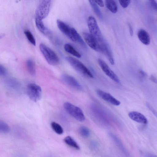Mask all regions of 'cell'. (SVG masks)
Returning <instances> with one entry per match:
<instances>
[{"label":"cell","instance_id":"obj_1","mask_svg":"<svg viewBox=\"0 0 157 157\" xmlns=\"http://www.w3.org/2000/svg\"><path fill=\"white\" fill-rule=\"evenodd\" d=\"M66 60L77 71L85 76L89 78L93 77L90 71L81 61L72 57H67Z\"/></svg>","mask_w":157,"mask_h":157},{"label":"cell","instance_id":"obj_2","mask_svg":"<svg viewBox=\"0 0 157 157\" xmlns=\"http://www.w3.org/2000/svg\"><path fill=\"white\" fill-rule=\"evenodd\" d=\"M87 23L90 33L97 39L99 43H102L105 41L102 35L96 20L94 17L89 16L87 19Z\"/></svg>","mask_w":157,"mask_h":157},{"label":"cell","instance_id":"obj_3","mask_svg":"<svg viewBox=\"0 0 157 157\" xmlns=\"http://www.w3.org/2000/svg\"><path fill=\"white\" fill-rule=\"evenodd\" d=\"M39 47L40 51L49 64L56 65L59 63V59L54 52L43 43L40 44Z\"/></svg>","mask_w":157,"mask_h":157},{"label":"cell","instance_id":"obj_4","mask_svg":"<svg viewBox=\"0 0 157 157\" xmlns=\"http://www.w3.org/2000/svg\"><path fill=\"white\" fill-rule=\"evenodd\" d=\"M63 107L68 113L77 121L82 122L85 120L83 113L78 107L68 102L64 103Z\"/></svg>","mask_w":157,"mask_h":157},{"label":"cell","instance_id":"obj_5","mask_svg":"<svg viewBox=\"0 0 157 157\" xmlns=\"http://www.w3.org/2000/svg\"><path fill=\"white\" fill-rule=\"evenodd\" d=\"M52 0H42L36 10V17L42 20L49 12Z\"/></svg>","mask_w":157,"mask_h":157},{"label":"cell","instance_id":"obj_6","mask_svg":"<svg viewBox=\"0 0 157 157\" xmlns=\"http://www.w3.org/2000/svg\"><path fill=\"white\" fill-rule=\"evenodd\" d=\"M27 95L29 98L34 102H36L40 98L41 89L38 85L35 83H31L27 86Z\"/></svg>","mask_w":157,"mask_h":157},{"label":"cell","instance_id":"obj_7","mask_svg":"<svg viewBox=\"0 0 157 157\" xmlns=\"http://www.w3.org/2000/svg\"><path fill=\"white\" fill-rule=\"evenodd\" d=\"M82 35L85 41L90 47L95 51L101 53L100 45L93 35L90 33L83 32Z\"/></svg>","mask_w":157,"mask_h":157},{"label":"cell","instance_id":"obj_8","mask_svg":"<svg viewBox=\"0 0 157 157\" xmlns=\"http://www.w3.org/2000/svg\"><path fill=\"white\" fill-rule=\"evenodd\" d=\"M98 63L104 72L109 78L118 84H120L118 77L110 68L106 63L103 60L99 59Z\"/></svg>","mask_w":157,"mask_h":157},{"label":"cell","instance_id":"obj_9","mask_svg":"<svg viewBox=\"0 0 157 157\" xmlns=\"http://www.w3.org/2000/svg\"><path fill=\"white\" fill-rule=\"evenodd\" d=\"M57 24L60 31L72 40L75 29L71 27L59 19L57 20Z\"/></svg>","mask_w":157,"mask_h":157},{"label":"cell","instance_id":"obj_10","mask_svg":"<svg viewBox=\"0 0 157 157\" xmlns=\"http://www.w3.org/2000/svg\"><path fill=\"white\" fill-rule=\"evenodd\" d=\"M96 92L97 94L101 98L110 103L116 106L120 104V102L110 94L100 89L97 90Z\"/></svg>","mask_w":157,"mask_h":157},{"label":"cell","instance_id":"obj_11","mask_svg":"<svg viewBox=\"0 0 157 157\" xmlns=\"http://www.w3.org/2000/svg\"><path fill=\"white\" fill-rule=\"evenodd\" d=\"M61 79L65 83L79 90L81 89V86L78 81L70 75H63L61 76Z\"/></svg>","mask_w":157,"mask_h":157},{"label":"cell","instance_id":"obj_12","mask_svg":"<svg viewBox=\"0 0 157 157\" xmlns=\"http://www.w3.org/2000/svg\"><path fill=\"white\" fill-rule=\"evenodd\" d=\"M128 115L130 119L137 122L144 124L147 123L146 117L140 113L132 111L129 113Z\"/></svg>","mask_w":157,"mask_h":157},{"label":"cell","instance_id":"obj_13","mask_svg":"<svg viewBox=\"0 0 157 157\" xmlns=\"http://www.w3.org/2000/svg\"><path fill=\"white\" fill-rule=\"evenodd\" d=\"M137 36L139 40L144 44L148 45L150 44V36L148 33L144 29H139L137 33Z\"/></svg>","mask_w":157,"mask_h":157},{"label":"cell","instance_id":"obj_14","mask_svg":"<svg viewBox=\"0 0 157 157\" xmlns=\"http://www.w3.org/2000/svg\"><path fill=\"white\" fill-rule=\"evenodd\" d=\"M35 23L37 28L41 33L46 35L50 33V31L44 25L42 20L36 17Z\"/></svg>","mask_w":157,"mask_h":157},{"label":"cell","instance_id":"obj_15","mask_svg":"<svg viewBox=\"0 0 157 157\" xmlns=\"http://www.w3.org/2000/svg\"><path fill=\"white\" fill-rule=\"evenodd\" d=\"M106 8L112 13H115L118 10L117 5L114 0H105Z\"/></svg>","mask_w":157,"mask_h":157},{"label":"cell","instance_id":"obj_16","mask_svg":"<svg viewBox=\"0 0 157 157\" xmlns=\"http://www.w3.org/2000/svg\"><path fill=\"white\" fill-rule=\"evenodd\" d=\"M64 48L66 52L78 58L81 57L80 54L70 44H66L64 45Z\"/></svg>","mask_w":157,"mask_h":157},{"label":"cell","instance_id":"obj_17","mask_svg":"<svg viewBox=\"0 0 157 157\" xmlns=\"http://www.w3.org/2000/svg\"><path fill=\"white\" fill-rule=\"evenodd\" d=\"M109 135L111 138L113 139V140L115 142V143L121 149L123 152L126 155H128L129 154L128 152L125 148L122 142L115 135L112 133H109Z\"/></svg>","mask_w":157,"mask_h":157},{"label":"cell","instance_id":"obj_18","mask_svg":"<svg viewBox=\"0 0 157 157\" xmlns=\"http://www.w3.org/2000/svg\"><path fill=\"white\" fill-rule=\"evenodd\" d=\"M27 70L30 75L34 76L36 74V67L34 62L31 59H29L26 62Z\"/></svg>","mask_w":157,"mask_h":157},{"label":"cell","instance_id":"obj_19","mask_svg":"<svg viewBox=\"0 0 157 157\" xmlns=\"http://www.w3.org/2000/svg\"><path fill=\"white\" fill-rule=\"evenodd\" d=\"M64 141L65 143L69 146L77 150H79L80 147L75 140L71 136H67L66 137Z\"/></svg>","mask_w":157,"mask_h":157},{"label":"cell","instance_id":"obj_20","mask_svg":"<svg viewBox=\"0 0 157 157\" xmlns=\"http://www.w3.org/2000/svg\"><path fill=\"white\" fill-rule=\"evenodd\" d=\"M88 1L94 12L97 16L98 17L101 18L102 17V14L98 5L93 0H88Z\"/></svg>","mask_w":157,"mask_h":157},{"label":"cell","instance_id":"obj_21","mask_svg":"<svg viewBox=\"0 0 157 157\" xmlns=\"http://www.w3.org/2000/svg\"><path fill=\"white\" fill-rule=\"evenodd\" d=\"M51 126L54 131L57 134L61 135L63 133V130L62 127L58 123L52 122L51 123Z\"/></svg>","mask_w":157,"mask_h":157},{"label":"cell","instance_id":"obj_22","mask_svg":"<svg viewBox=\"0 0 157 157\" xmlns=\"http://www.w3.org/2000/svg\"><path fill=\"white\" fill-rule=\"evenodd\" d=\"M10 131V128L9 125L3 121H0V132H1L6 133Z\"/></svg>","mask_w":157,"mask_h":157},{"label":"cell","instance_id":"obj_23","mask_svg":"<svg viewBox=\"0 0 157 157\" xmlns=\"http://www.w3.org/2000/svg\"><path fill=\"white\" fill-rule=\"evenodd\" d=\"M24 33L29 42L33 45L35 46V40L31 33L29 30H26L24 31Z\"/></svg>","mask_w":157,"mask_h":157},{"label":"cell","instance_id":"obj_24","mask_svg":"<svg viewBox=\"0 0 157 157\" xmlns=\"http://www.w3.org/2000/svg\"><path fill=\"white\" fill-rule=\"evenodd\" d=\"M79 132L81 135L85 137H88L90 134L89 129L85 126H82L80 127Z\"/></svg>","mask_w":157,"mask_h":157},{"label":"cell","instance_id":"obj_25","mask_svg":"<svg viewBox=\"0 0 157 157\" xmlns=\"http://www.w3.org/2000/svg\"><path fill=\"white\" fill-rule=\"evenodd\" d=\"M121 6L123 8L127 7L129 5L131 0H118Z\"/></svg>","mask_w":157,"mask_h":157},{"label":"cell","instance_id":"obj_26","mask_svg":"<svg viewBox=\"0 0 157 157\" xmlns=\"http://www.w3.org/2000/svg\"><path fill=\"white\" fill-rule=\"evenodd\" d=\"M146 106L149 110L157 118V112L149 103H147Z\"/></svg>","mask_w":157,"mask_h":157},{"label":"cell","instance_id":"obj_27","mask_svg":"<svg viewBox=\"0 0 157 157\" xmlns=\"http://www.w3.org/2000/svg\"><path fill=\"white\" fill-rule=\"evenodd\" d=\"M153 8L157 11V2L155 0H148Z\"/></svg>","mask_w":157,"mask_h":157},{"label":"cell","instance_id":"obj_28","mask_svg":"<svg viewBox=\"0 0 157 157\" xmlns=\"http://www.w3.org/2000/svg\"><path fill=\"white\" fill-rule=\"evenodd\" d=\"M6 74V71L5 68L2 65L0 66V74L2 76H4Z\"/></svg>","mask_w":157,"mask_h":157},{"label":"cell","instance_id":"obj_29","mask_svg":"<svg viewBox=\"0 0 157 157\" xmlns=\"http://www.w3.org/2000/svg\"><path fill=\"white\" fill-rule=\"evenodd\" d=\"M138 73L141 78H145L147 76L146 73L142 70H139Z\"/></svg>","mask_w":157,"mask_h":157},{"label":"cell","instance_id":"obj_30","mask_svg":"<svg viewBox=\"0 0 157 157\" xmlns=\"http://www.w3.org/2000/svg\"><path fill=\"white\" fill-rule=\"evenodd\" d=\"M99 6L103 7L104 4L103 0H93Z\"/></svg>","mask_w":157,"mask_h":157},{"label":"cell","instance_id":"obj_31","mask_svg":"<svg viewBox=\"0 0 157 157\" xmlns=\"http://www.w3.org/2000/svg\"><path fill=\"white\" fill-rule=\"evenodd\" d=\"M150 79L153 82L157 83V78L154 75H150Z\"/></svg>","mask_w":157,"mask_h":157},{"label":"cell","instance_id":"obj_32","mask_svg":"<svg viewBox=\"0 0 157 157\" xmlns=\"http://www.w3.org/2000/svg\"><path fill=\"white\" fill-rule=\"evenodd\" d=\"M128 26L130 35L131 36H133V31L132 27L131 25L129 23L128 24Z\"/></svg>","mask_w":157,"mask_h":157}]
</instances>
